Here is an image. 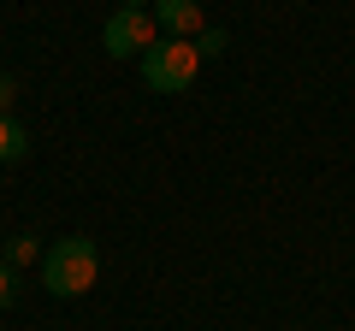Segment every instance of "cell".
I'll use <instances>...</instances> for the list:
<instances>
[{"instance_id": "cell-1", "label": "cell", "mask_w": 355, "mask_h": 331, "mask_svg": "<svg viewBox=\"0 0 355 331\" xmlns=\"http://www.w3.org/2000/svg\"><path fill=\"white\" fill-rule=\"evenodd\" d=\"M95 278H101V249H95V237H60L48 255H42V284H48V296H60V302L89 296Z\"/></svg>"}, {"instance_id": "cell-2", "label": "cell", "mask_w": 355, "mask_h": 331, "mask_svg": "<svg viewBox=\"0 0 355 331\" xmlns=\"http://www.w3.org/2000/svg\"><path fill=\"white\" fill-rule=\"evenodd\" d=\"M142 83H148L154 95H184L196 83V71H202V53H196V42H178V36H160L148 53L137 60Z\"/></svg>"}, {"instance_id": "cell-3", "label": "cell", "mask_w": 355, "mask_h": 331, "mask_svg": "<svg viewBox=\"0 0 355 331\" xmlns=\"http://www.w3.org/2000/svg\"><path fill=\"white\" fill-rule=\"evenodd\" d=\"M154 42H160V24H154L148 6H119L101 24V48L113 53V60H142Z\"/></svg>"}, {"instance_id": "cell-4", "label": "cell", "mask_w": 355, "mask_h": 331, "mask_svg": "<svg viewBox=\"0 0 355 331\" xmlns=\"http://www.w3.org/2000/svg\"><path fill=\"white\" fill-rule=\"evenodd\" d=\"M148 12H154V24H160V36H178V42H196L207 30L202 0H154Z\"/></svg>"}, {"instance_id": "cell-5", "label": "cell", "mask_w": 355, "mask_h": 331, "mask_svg": "<svg viewBox=\"0 0 355 331\" xmlns=\"http://www.w3.org/2000/svg\"><path fill=\"white\" fill-rule=\"evenodd\" d=\"M30 154V125L12 113H0V166H18Z\"/></svg>"}, {"instance_id": "cell-6", "label": "cell", "mask_w": 355, "mask_h": 331, "mask_svg": "<svg viewBox=\"0 0 355 331\" xmlns=\"http://www.w3.org/2000/svg\"><path fill=\"white\" fill-rule=\"evenodd\" d=\"M12 302H18V267L0 260V307H12Z\"/></svg>"}, {"instance_id": "cell-7", "label": "cell", "mask_w": 355, "mask_h": 331, "mask_svg": "<svg viewBox=\"0 0 355 331\" xmlns=\"http://www.w3.org/2000/svg\"><path fill=\"white\" fill-rule=\"evenodd\" d=\"M6 260H12V267H30V260H36V237H12L6 242Z\"/></svg>"}, {"instance_id": "cell-8", "label": "cell", "mask_w": 355, "mask_h": 331, "mask_svg": "<svg viewBox=\"0 0 355 331\" xmlns=\"http://www.w3.org/2000/svg\"><path fill=\"white\" fill-rule=\"evenodd\" d=\"M196 53H202V60H214V53H225V30H214V24H207L202 36H196Z\"/></svg>"}, {"instance_id": "cell-9", "label": "cell", "mask_w": 355, "mask_h": 331, "mask_svg": "<svg viewBox=\"0 0 355 331\" xmlns=\"http://www.w3.org/2000/svg\"><path fill=\"white\" fill-rule=\"evenodd\" d=\"M12 101H18V83H12V71H0V113H12Z\"/></svg>"}, {"instance_id": "cell-10", "label": "cell", "mask_w": 355, "mask_h": 331, "mask_svg": "<svg viewBox=\"0 0 355 331\" xmlns=\"http://www.w3.org/2000/svg\"><path fill=\"white\" fill-rule=\"evenodd\" d=\"M125 6H142V0H125Z\"/></svg>"}]
</instances>
